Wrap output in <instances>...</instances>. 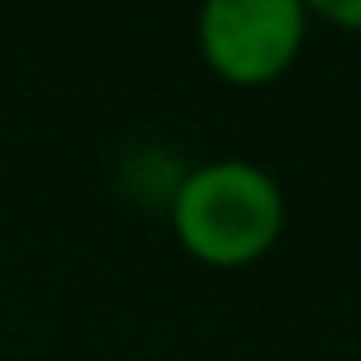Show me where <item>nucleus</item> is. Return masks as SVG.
I'll return each mask as SVG.
<instances>
[{
	"mask_svg": "<svg viewBox=\"0 0 361 361\" xmlns=\"http://www.w3.org/2000/svg\"><path fill=\"white\" fill-rule=\"evenodd\" d=\"M169 229L197 265L247 270L288 229V202L270 169L252 160H206L169 192Z\"/></svg>",
	"mask_w": 361,
	"mask_h": 361,
	"instance_id": "obj_1",
	"label": "nucleus"
},
{
	"mask_svg": "<svg viewBox=\"0 0 361 361\" xmlns=\"http://www.w3.org/2000/svg\"><path fill=\"white\" fill-rule=\"evenodd\" d=\"M311 14L298 0H211L197 14V51L220 82L270 87L298 64Z\"/></svg>",
	"mask_w": 361,
	"mask_h": 361,
	"instance_id": "obj_2",
	"label": "nucleus"
},
{
	"mask_svg": "<svg viewBox=\"0 0 361 361\" xmlns=\"http://www.w3.org/2000/svg\"><path fill=\"white\" fill-rule=\"evenodd\" d=\"M307 14L320 18V23H329V27H343V32L361 37V0H320V5L307 9Z\"/></svg>",
	"mask_w": 361,
	"mask_h": 361,
	"instance_id": "obj_3",
	"label": "nucleus"
}]
</instances>
